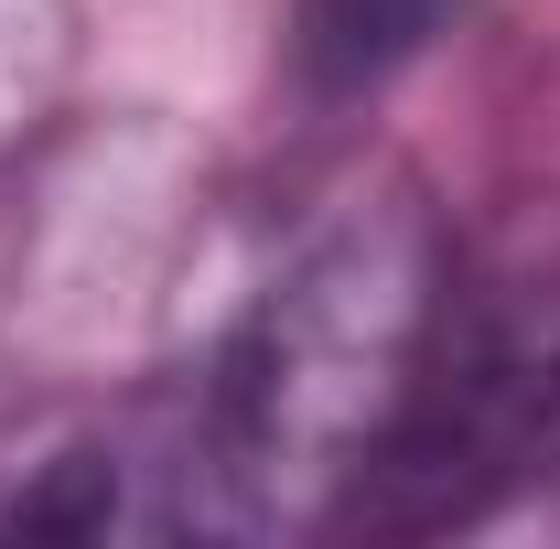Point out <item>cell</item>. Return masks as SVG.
<instances>
[{"label":"cell","instance_id":"6da1fadb","mask_svg":"<svg viewBox=\"0 0 560 549\" xmlns=\"http://www.w3.org/2000/svg\"><path fill=\"white\" fill-rule=\"evenodd\" d=\"M442 270L453 226L420 206V184H355L215 344L184 431V506L248 539L355 528L366 484L410 431Z\"/></svg>","mask_w":560,"mask_h":549},{"label":"cell","instance_id":"7a4b0ae2","mask_svg":"<svg viewBox=\"0 0 560 549\" xmlns=\"http://www.w3.org/2000/svg\"><path fill=\"white\" fill-rule=\"evenodd\" d=\"M539 475H560V195H517L453 237L410 431L355 528H453Z\"/></svg>","mask_w":560,"mask_h":549},{"label":"cell","instance_id":"3957f363","mask_svg":"<svg viewBox=\"0 0 560 549\" xmlns=\"http://www.w3.org/2000/svg\"><path fill=\"white\" fill-rule=\"evenodd\" d=\"M464 0H302L291 11V55L313 86H377V75H399L453 22Z\"/></svg>","mask_w":560,"mask_h":549}]
</instances>
